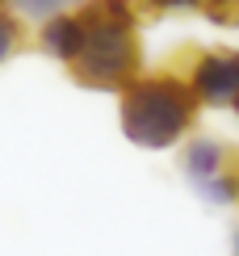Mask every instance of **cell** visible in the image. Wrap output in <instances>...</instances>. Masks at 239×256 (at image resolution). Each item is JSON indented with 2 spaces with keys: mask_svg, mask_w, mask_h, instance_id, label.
Instances as JSON below:
<instances>
[{
  "mask_svg": "<svg viewBox=\"0 0 239 256\" xmlns=\"http://www.w3.org/2000/svg\"><path fill=\"white\" fill-rule=\"evenodd\" d=\"M80 21V50L72 59V76L88 88H126L138 80V38L134 13L126 0H88L76 13Z\"/></svg>",
  "mask_w": 239,
  "mask_h": 256,
  "instance_id": "obj_1",
  "label": "cell"
},
{
  "mask_svg": "<svg viewBox=\"0 0 239 256\" xmlns=\"http://www.w3.org/2000/svg\"><path fill=\"white\" fill-rule=\"evenodd\" d=\"M193 114H198V97L189 80L172 72L138 76L122 88V130L138 147H172L193 126Z\"/></svg>",
  "mask_w": 239,
  "mask_h": 256,
  "instance_id": "obj_2",
  "label": "cell"
},
{
  "mask_svg": "<svg viewBox=\"0 0 239 256\" xmlns=\"http://www.w3.org/2000/svg\"><path fill=\"white\" fill-rule=\"evenodd\" d=\"M189 88L198 105H239V50H202Z\"/></svg>",
  "mask_w": 239,
  "mask_h": 256,
  "instance_id": "obj_3",
  "label": "cell"
},
{
  "mask_svg": "<svg viewBox=\"0 0 239 256\" xmlns=\"http://www.w3.org/2000/svg\"><path fill=\"white\" fill-rule=\"evenodd\" d=\"M206 194L222 206H239V147H222L218 156V172L206 180Z\"/></svg>",
  "mask_w": 239,
  "mask_h": 256,
  "instance_id": "obj_4",
  "label": "cell"
},
{
  "mask_svg": "<svg viewBox=\"0 0 239 256\" xmlns=\"http://www.w3.org/2000/svg\"><path fill=\"white\" fill-rule=\"evenodd\" d=\"M42 50H50V55L59 59H76V50H80V21L76 13H59L46 21V30H42Z\"/></svg>",
  "mask_w": 239,
  "mask_h": 256,
  "instance_id": "obj_5",
  "label": "cell"
},
{
  "mask_svg": "<svg viewBox=\"0 0 239 256\" xmlns=\"http://www.w3.org/2000/svg\"><path fill=\"white\" fill-rule=\"evenodd\" d=\"M218 156H222V143H214V138H193V143L184 147V172L198 180V185H206V180L218 172Z\"/></svg>",
  "mask_w": 239,
  "mask_h": 256,
  "instance_id": "obj_6",
  "label": "cell"
},
{
  "mask_svg": "<svg viewBox=\"0 0 239 256\" xmlns=\"http://www.w3.org/2000/svg\"><path fill=\"white\" fill-rule=\"evenodd\" d=\"M21 46V21L17 17H4L0 13V63H4L13 50Z\"/></svg>",
  "mask_w": 239,
  "mask_h": 256,
  "instance_id": "obj_7",
  "label": "cell"
},
{
  "mask_svg": "<svg viewBox=\"0 0 239 256\" xmlns=\"http://www.w3.org/2000/svg\"><path fill=\"white\" fill-rule=\"evenodd\" d=\"M168 4H189V8H206V4H214V0H168Z\"/></svg>",
  "mask_w": 239,
  "mask_h": 256,
  "instance_id": "obj_8",
  "label": "cell"
},
{
  "mask_svg": "<svg viewBox=\"0 0 239 256\" xmlns=\"http://www.w3.org/2000/svg\"><path fill=\"white\" fill-rule=\"evenodd\" d=\"M235 256H239V236H235Z\"/></svg>",
  "mask_w": 239,
  "mask_h": 256,
  "instance_id": "obj_9",
  "label": "cell"
}]
</instances>
